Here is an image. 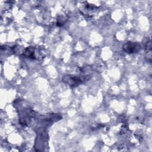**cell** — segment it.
<instances>
[{
  "mask_svg": "<svg viewBox=\"0 0 152 152\" xmlns=\"http://www.w3.org/2000/svg\"><path fill=\"white\" fill-rule=\"evenodd\" d=\"M88 77L89 75H65L63 78V81L65 82L66 84H68L69 86H70L71 87H75L81 84L83 81H86V80H88Z\"/></svg>",
  "mask_w": 152,
  "mask_h": 152,
  "instance_id": "6da1fadb",
  "label": "cell"
},
{
  "mask_svg": "<svg viewBox=\"0 0 152 152\" xmlns=\"http://www.w3.org/2000/svg\"><path fill=\"white\" fill-rule=\"evenodd\" d=\"M141 48V46L139 43L137 42H128L124 44L123 46L124 50L129 53H137L138 52Z\"/></svg>",
  "mask_w": 152,
  "mask_h": 152,
  "instance_id": "7a4b0ae2",
  "label": "cell"
},
{
  "mask_svg": "<svg viewBox=\"0 0 152 152\" xmlns=\"http://www.w3.org/2000/svg\"><path fill=\"white\" fill-rule=\"evenodd\" d=\"M24 55L28 58L35 59V56H34L35 49H34V48L33 47L27 48L24 51Z\"/></svg>",
  "mask_w": 152,
  "mask_h": 152,
  "instance_id": "3957f363",
  "label": "cell"
}]
</instances>
